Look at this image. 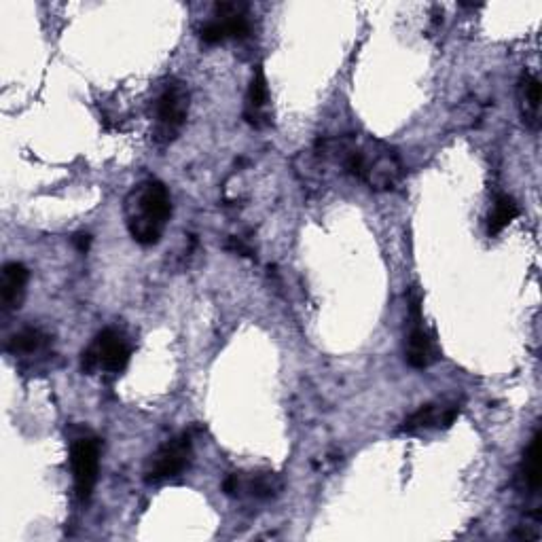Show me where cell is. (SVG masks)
Listing matches in <instances>:
<instances>
[{"label": "cell", "instance_id": "obj_1", "mask_svg": "<svg viewBox=\"0 0 542 542\" xmlns=\"http://www.w3.org/2000/svg\"><path fill=\"white\" fill-rule=\"evenodd\" d=\"M123 219L136 244H159L172 219V197L168 187L155 178L134 185L123 200Z\"/></svg>", "mask_w": 542, "mask_h": 542}, {"label": "cell", "instance_id": "obj_2", "mask_svg": "<svg viewBox=\"0 0 542 542\" xmlns=\"http://www.w3.org/2000/svg\"><path fill=\"white\" fill-rule=\"evenodd\" d=\"M191 106L187 83L170 79L161 85L153 100V140L161 147L174 142L183 132Z\"/></svg>", "mask_w": 542, "mask_h": 542}, {"label": "cell", "instance_id": "obj_3", "mask_svg": "<svg viewBox=\"0 0 542 542\" xmlns=\"http://www.w3.org/2000/svg\"><path fill=\"white\" fill-rule=\"evenodd\" d=\"M130 343L117 329H104L96 339L81 352V369L89 375L98 371L104 373H123L130 363Z\"/></svg>", "mask_w": 542, "mask_h": 542}, {"label": "cell", "instance_id": "obj_4", "mask_svg": "<svg viewBox=\"0 0 542 542\" xmlns=\"http://www.w3.org/2000/svg\"><path fill=\"white\" fill-rule=\"evenodd\" d=\"M193 458V439L189 432H180L149 456L144 464V481L159 483L183 475Z\"/></svg>", "mask_w": 542, "mask_h": 542}, {"label": "cell", "instance_id": "obj_5", "mask_svg": "<svg viewBox=\"0 0 542 542\" xmlns=\"http://www.w3.org/2000/svg\"><path fill=\"white\" fill-rule=\"evenodd\" d=\"M403 178V164L384 142L365 140V166L360 180L373 191H392Z\"/></svg>", "mask_w": 542, "mask_h": 542}, {"label": "cell", "instance_id": "obj_6", "mask_svg": "<svg viewBox=\"0 0 542 542\" xmlns=\"http://www.w3.org/2000/svg\"><path fill=\"white\" fill-rule=\"evenodd\" d=\"M248 34L250 20L244 3H216L212 17L200 28V39L206 45H219L227 39L244 41Z\"/></svg>", "mask_w": 542, "mask_h": 542}, {"label": "cell", "instance_id": "obj_7", "mask_svg": "<svg viewBox=\"0 0 542 542\" xmlns=\"http://www.w3.org/2000/svg\"><path fill=\"white\" fill-rule=\"evenodd\" d=\"M70 466L75 490L81 502L92 498L100 473V441L94 437H81L70 445Z\"/></svg>", "mask_w": 542, "mask_h": 542}, {"label": "cell", "instance_id": "obj_8", "mask_svg": "<svg viewBox=\"0 0 542 542\" xmlns=\"http://www.w3.org/2000/svg\"><path fill=\"white\" fill-rule=\"evenodd\" d=\"M411 318H413V327L405 341V360L413 369H426L432 365V360H435V343H432L430 335L426 333L422 324L418 297H411Z\"/></svg>", "mask_w": 542, "mask_h": 542}, {"label": "cell", "instance_id": "obj_9", "mask_svg": "<svg viewBox=\"0 0 542 542\" xmlns=\"http://www.w3.org/2000/svg\"><path fill=\"white\" fill-rule=\"evenodd\" d=\"M458 415H460V405L456 403H428V405H422L415 413H411L399 430L415 435V432H422V430L449 428L456 422Z\"/></svg>", "mask_w": 542, "mask_h": 542}, {"label": "cell", "instance_id": "obj_10", "mask_svg": "<svg viewBox=\"0 0 542 542\" xmlns=\"http://www.w3.org/2000/svg\"><path fill=\"white\" fill-rule=\"evenodd\" d=\"M282 490V483L278 479V475L274 473H257V475H229L223 481V492L227 496H240L242 492H246L250 498L255 500H269L274 498L278 492Z\"/></svg>", "mask_w": 542, "mask_h": 542}, {"label": "cell", "instance_id": "obj_11", "mask_svg": "<svg viewBox=\"0 0 542 542\" xmlns=\"http://www.w3.org/2000/svg\"><path fill=\"white\" fill-rule=\"evenodd\" d=\"M30 271L24 263L11 261L3 265V274H0V303H3L5 312L20 310L26 291H28Z\"/></svg>", "mask_w": 542, "mask_h": 542}, {"label": "cell", "instance_id": "obj_12", "mask_svg": "<svg viewBox=\"0 0 542 542\" xmlns=\"http://www.w3.org/2000/svg\"><path fill=\"white\" fill-rule=\"evenodd\" d=\"M269 100V89L263 66H257L255 75H252L248 94H246V106H244V119L252 125V128H263L265 121V106Z\"/></svg>", "mask_w": 542, "mask_h": 542}, {"label": "cell", "instance_id": "obj_13", "mask_svg": "<svg viewBox=\"0 0 542 542\" xmlns=\"http://www.w3.org/2000/svg\"><path fill=\"white\" fill-rule=\"evenodd\" d=\"M542 437L540 430L534 432V437L530 439V445L526 449V454H523L521 460V468H519V477L523 481V485L528 487V492L532 496L538 494L540 483H542Z\"/></svg>", "mask_w": 542, "mask_h": 542}, {"label": "cell", "instance_id": "obj_14", "mask_svg": "<svg viewBox=\"0 0 542 542\" xmlns=\"http://www.w3.org/2000/svg\"><path fill=\"white\" fill-rule=\"evenodd\" d=\"M519 102H521V113L523 121L530 123L532 128L538 125L540 115V81L532 72H523L519 81Z\"/></svg>", "mask_w": 542, "mask_h": 542}, {"label": "cell", "instance_id": "obj_15", "mask_svg": "<svg viewBox=\"0 0 542 542\" xmlns=\"http://www.w3.org/2000/svg\"><path fill=\"white\" fill-rule=\"evenodd\" d=\"M47 346H49L47 333H43L41 329L26 327V329L17 331L15 335L9 337L7 352L13 356H32V354H39Z\"/></svg>", "mask_w": 542, "mask_h": 542}, {"label": "cell", "instance_id": "obj_16", "mask_svg": "<svg viewBox=\"0 0 542 542\" xmlns=\"http://www.w3.org/2000/svg\"><path fill=\"white\" fill-rule=\"evenodd\" d=\"M519 216V204L513 200L511 195H498L496 204L490 212V219H487V233L490 238L498 236L502 229H507Z\"/></svg>", "mask_w": 542, "mask_h": 542}, {"label": "cell", "instance_id": "obj_17", "mask_svg": "<svg viewBox=\"0 0 542 542\" xmlns=\"http://www.w3.org/2000/svg\"><path fill=\"white\" fill-rule=\"evenodd\" d=\"M227 248L233 250V252H238V255H242V257H252V248L246 246L240 238H231L229 244H227Z\"/></svg>", "mask_w": 542, "mask_h": 542}, {"label": "cell", "instance_id": "obj_18", "mask_svg": "<svg viewBox=\"0 0 542 542\" xmlns=\"http://www.w3.org/2000/svg\"><path fill=\"white\" fill-rule=\"evenodd\" d=\"M75 244H77V248H79L81 252H87L89 244H92V236H87V233H81V236L75 238Z\"/></svg>", "mask_w": 542, "mask_h": 542}]
</instances>
